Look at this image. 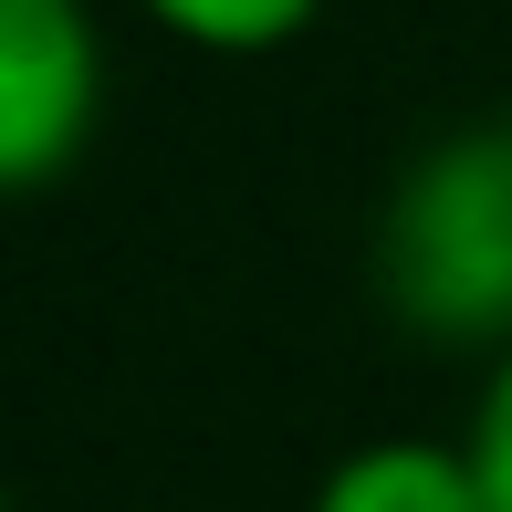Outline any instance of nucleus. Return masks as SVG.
Listing matches in <instances>:
<instances>
[{
  "mask_svg": "<svg viewBox=\"0 0 512 512\" xmlns=\"http://www.w3.org/2000/svg\"><path fill=\"white\" fill-rule=\"evenodd\" d=\"M377 304L450 356H512V115L429 136L377 199Z\"/></svg>",
  "mask_w": 512,
  "mask_h": 512,
  "instance_id": "obj_1",
  "label": "nucleus"
},
{
  "mask_svg": "<svg viewBox=\"0 0 512 512\" xmlns=\"http://www.w3.org/2000/svg\"><path fill=\"white\" fill-rule=\"evenodd\" d=\"M105 115L95 0H0V189L42 199Z\"/></svg>",
  "mask_w": 512,
  "mask_h": 512,
  "instance_id": "obj_2",
  "label": "nucleus"
},
{
  "mask_svg": "<svg viewBox=\"0 0 512 512\" xmlns=\"http://www.w3.org/2000/svg\"><path fill=\"white\" fill-rule=\"evenodd\" d=\"M304 512H492V502H481L471 439H418V429H398V439H356V450H335Z\"/></svg>",
  "mask_w": 512,
  "mask_h": 512,
  "instance_id": "obj_3",
  "label": "nucleus"
},
{
  "mask_svg": "<svg viewBox=\"0 0 512 512\" xmlns=\"http://www.w3.org/2000/svg\"><path fill=\"white\" fill-rule=\"evenodd\" d=\"M136 11L189 53H283L293 32H314L324 0H136Z\"/></svg>",
  "mask_w": 512,
  "mask_h": 512,
  "instance_id": "obj_4",
  "label": "nucleus"
},
{
  "mask_svg": "<svg viewBox=\"0 0 512 512\" xmlns=\"http://www.w3.org/2000/svg\"><path fill=\"white\" fill-rule=\"evenodd\" d=\"M471 471H481V502L512 512V356H492V377H481V398H471Z\"/></svg>",
  "mask_w": 512,
  "mask_h": 512,
  "instance_id": "obj_5",
  "label": "nucleus"
}]
</instances>
